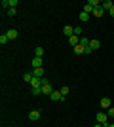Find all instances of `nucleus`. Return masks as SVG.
I'll use <instances>...</instances> for the list:
<instances>
[{
  "mask_svg": "<svg viewBox=\"0 0 114 127\" xmlns=\"http://www.w3.org/2000/svg\"><path fill=\"white\" fill-rule=\"evenodd\" d=\"M42 82H44V84H42V95H51V93H53V87H51V82H49L48 78H44Z\"/></svg>",
  "mask_w": 114,
  "mask_h": 127,
  "instance_id": "obj_1",
  "label": "nucleus"
},
{
  "mask_svg": "<svg viewBox=\"0 0 114 127\" xmlns=\"http://www.w3.org/2000/svg\"><path fill=\"white\" fill-rule=\"evenodd\" d=\"M97 123H101V125H105V123H109V114L107 112H97Z\"/></svg>",
  "mask_w": 114,
  "mask_h": 127,
  "instance_id": "obj_2",
  "label": "nucleus"
},
{
  "mask_svg": "<svg viewBox=\"0 0 114 127\" xmlns=\"http://www.w3.org/2000/svg\"><path fill=\"white\" fill-rule=\"evenodd\" d=\"M49 99H51V101H61V102H65V99H67V97H63V95H61V91H53V93L49 95Z\"/></svg>",
  "mask_w": 114,
  "mask_h": 127,
  "instance_id": "obj_3",
  "label": "nucleus"
},
{
  "mask_svg": "<svg viewBox=\"0 0 114 127\" xmlns=\"http://www.w3.org/2000/svg\"><path fill=\"white\" fill-rule=\"evenodd\" d=\"M29 120H31V122H38V120H40V110L29 112Z\"/></svg>",
  "mask_w": 114,
  "mask_h": 127,
  "instance_id": "obj_4",
  "label": "nucleus"
},
{
  "mask_svg": "<svg viewBox=\"0 0 114 127\" xmlns=\"http://www.w3.org/2000/svg\"><path fill=\"white\" fill-rule=\"evenodd\" d=\"M63 34H65V36H69V38L74 36V27H69V25H67L65 29H63Z\"/></svg>",
  "mask_w": 114,
  "mask_h": 127,
  "instance_id": "obj_5",
  "label": "nucleus"
},
{
  "mask_svg": "<svg viewBox=\"0 0 114 127\" xmlns=\"http://www.w3.org/2000/svg\"><path fill=\"white\" fill-rule=\"evenodd\" d=\"M6 34H8V38H10V40H15V38L19 36V32H17V29H10V31L6 32Z\"/></svg>",
  "mask_w": 114,
  "mask_h": 127,
  "instance_id": "obj_6",
  "label": "nucleus"
},
{
  "mask_svg": "<svg viewBox=\"0 0 114 127\" xmlns=\"http://www.w3.org/2000/svg\"><path fill=\"white\" fill-rule=\"evenodd\" d=\"M80 38L82 36H71V38H69V44H71L72 48H76V46L80 44Z\"/></svg>",
  "mask_w": 114,
  "mask_h": 127,
  "instance_id": "obj_7",
  "label": "nucleus"
},
{
  "mask_svg": "<svg viewBox=\"0 0 114 127\" xmlns=\"http://www.w3.org/2000/svg\"><path fill=\"white\" fill-rule=\"evenodd\" d=\"M112 2H110V0H105V2H101V8H103L105 11H110V8H112Z\"/></svg>",
  "mask_w": 114,
  "mask_h": 127,
  "instance_id": "obj_8",
  "label": "nucleus"
},
{
  "mask_svg": "<svg viewBox=\"0 0 114 127\" xmlns=\"http://www.w3.org/2000/svg\"><path fill=\"white\" fill-rule=\"evenodd\" d=\"M101 106H103L105 110H109V108H110V99H109V97H103V99H101Z\"/></svg>",
  "mask_w": 114,
  "mask_h": 127,
  "instance_id": "obj_9",
  "label": "nucleus"
},
{
  "mask_svg": "<svg viewBox=\"0 0 114 127\" xmlns=\"http://www.w3.org/2000/svg\"><path fill=\"white\" fill-rule=\"evenodd\" d=\"M33 66L34 68H40L42 66V57H33Z\"/></svg>",
  "mask_w": 114,
  "mask_h": 127,
  "instance_id": "obj_10",
  "label": "nucleus"
},
{
  "mask_svg": "<svg viewBox=\"0 0 114 127\" xmlns=\"http://www.w3.org/2000/svg\"><path fill=\"white\" fill-rule=\"evenodd\" d=\"M103 13H105V10H103V8H95L91 15H93V17H103Z\"/></svg>",
  "mask_w": 114,
  "mask_h": 127,
  "instance_id": "obj_11",
  "label": "nucleus"
},
{
  "mask_svg": "<svg viewBox=\"0 0 114 127\" xmlns=\"http://www.w3.org/2000/svg\"><path fill=\"white\" fill-rule=\"evenodd\" d=\"M89 48H91L93 51H95V49H99V48H101V42H99V40H91V42H89Z\"/></svg>",
  "mask_w": 114,
  "mask_h": 127,
  "instance_id": "obj_12",
  "label": "nucleus"
},
{
  "mask_svg": "<svg viewBox=\"0 0 114 127\" xmlns=\"http://www.w3.org/2000/svg\"><path fill=\"white\" fill-rule=\"evenodd\" d=\"M74 53H76V55H84V53H86V48L78 44V46H76V48H74Z\"/></svg>",
  "mask_w": 114,
  "mask_h": 127,
  "instance_id": "obj_13",
  "label": "nucleus"
},
{
  "mask_svg": "<svg viewBox=\"0 0 114 127\" xmlns=\"http://www.w3.org/2000/svg\"><path fill=\"white\" fill-rule=\"evenodd\" d=\"M33 74L38 76V78H44V66H40V68H34V70H33Z\"/></svg>",
  "mask_w": 114,
  "mask_h": 127,
  "instance_id": "obj_14",
  "label": "nucleus"
},
{
  "mask_svg": "<svg viewBox=\"0 0 114 127\" xmlns=\"http://www.w3.org/2000/svg\"><path fill=\"white\" fill-rule=\"evenodd\" d=\"M34 57H44V48H36L34 49Z\"/></svg>",
  "mask_w": 114,
  "mask_h": 127,
  "instance_id": "obj_15",
  "label": "nucleus"
},
{
  "mask_svg": "<svg viewBox=\"0 0 114 127\" xmlns=\"http://www.w3.org/2000/svg\"><path fill=\"white\" fill-rule=\"evenodd\" d=\"M87 4L91 6V8H101V2H99V0H89Z\"/></svg>",
  "mask_w": 114,
  "mask_h": 127,
  "instance_id": "obj_16",
  "label": "nucleus"
},
{
  "mask_svg": "<svg viewBox=\"0 0 114 127\" xmlns=\"http://www.w3.org/2000/svg\"><path fill=\"white\" fill-rule=\"evenodd\" d=\"M8 42H10V38H8V34H2V36H0V44H2V46H6Z\"/></svg>",
  "mask_w": 114,
  "mask_h": 127,
  "instance_id": "obj_17",
  "label": "nucleus"
},
{
  "mask_svg": "<svg viewBox=\"0 0 114 127\" xmlns=\"http://www.w3.org/2000/svg\"><path fill=\"white\" fill-rule=\"evenodd\" d=\"M89 42H91V40H87V38H84V36L80 38V46H84V48H87V46H89Z\"/></svg>",
  "mask_w": 114,
  "mask_h": 127,
  "instance_id": "obj_18",
  "label": "nucleus"
},
{
  "mask_svg": "<svg viewBox=\"0 0 114 127\" xmlns=\"http://www.w3.org/2000/svg\"><path fill=\"white\" fill-rule=\"evenodd\" d=\"M31 93H33L34 97H36V95H42V87H33V89H31Z\"/></svg>",
  "mask_w": 114,
  "mask_h": 127,
  "instance_id": "obj_19",
  "label": "nucleus"
},
{
  "mask_svg": "<svg viewBox=\"0 0 114 127\" xmlns=\"http://www.w3.org/2000/svg\"><path fill=\"white\" fill-rule=\"evenodd\" d=\"M93 10H95V8H91V6H89V4H86V6H84V10H82V11H86V13H89V15H91V13H93Z\"/></svg>",
  "mask_w": 114,
  "mask_h": 127,
  "instance_id": "obj_20",
  "label": "nucleus"
},
{
  "mask_svg": "<svg viewBox=\"0 0 114 127\" xmlns=\"http://www.w3.org/2000/svg\"><path fill=\"white\" fill-rule=\"evenodd\" d=\"M80 21H89V13L82 11V13H80Z\"/></svg>",
  "mask_w": 114,
  "mask_h": 127,
  "instance_id": "obj_21",
  "label": "nucleus"
},
{
  "mask_svg": "<svg viewBox=\"0 0 114 127\" xmlns=\"http://www.w3.org/2000/svg\"><path fill=\"white\" fill-rule=\"evenodd\" d=\"M61 95H63V97H67V95H69V91H71V89H69V87H67V85H63V87H61Z\"/></svg>",
  "mask_w": 114,
  "mask_h": 127,
  "instance_id": "obj_22",
  "label": "nucleus"
},
{
  "mask_svg": "<svg viewBox=\"0 0 114 127\" xmlns=\"http://www.w3.org/2000/svg\"><path fill=\"white\" fill-rule=\"evenodd\" d=\"M15 13H17V8H10V10H8V15L10 17H13Z\"/></svg>",
  "mask_w": 114,
  "mask_h": 127,
  "instance_id": "obj_23",
  "label": "nucleus"
},
{
  "mask_svg": "<svg viewBox=\"0 0 114 127\" xmlns=\"http://www.w3.org/2000/svg\"><path fill=\"white\" fill-rule=\"evenodd\" d=\"M74 36H82V29L80 27H74Z\"/></svg>",
  "mask_w": 114,
  "mask_h": 127,
  "instance_id": "obj_24",
  "label": "nucleus"
},
{
  "mask_svg": "<svg viewBox=\"0 0 114 127\" xmlns=\"http://www.w3.org/2000/svg\"><path fill=\"white\" fill-rule=\"evenodd\" d=\"M107 114H109V118H114V106H110L109 110H107Z\"/></svg>",
  "mask_w": 114,
  "mask_h": 127,
  "instance_id": "obj_25",
  "label": "nucleus"
},
{
  "mask_svg": "<svg viewBox=\"0 0 114 127\" xmlns=\"http://www.w3.org/2000/svg\"><path fill=\"white\" fill-rule=\"evenodd\" d=\"M2 6H4V8H8V10H10V0H2Z\"/></svg>",
  "mask_w": 114,
  "mask_h": 127,
  "instance_id": "obj_26",
  "label": "nucleus"
},
{
  "mask_svg": "<svg viewBox=\"0 0 114 127\" xmlns=\"http://www.w3.org/2000/svg\"><path fill=\"white\" fill-rule=\"evenodd\" d=\"M17 4H19V2H17V0H10V8H15Z\"/></svg>",
  "mask_w": 114,
  "mask_h": 127,
  "instance_id": "obj_27",
  "label": "nucleus"
},
{
  "mask_svg": "<svg viewBox=\"0 0 114 127\" xmlns=\"http://www.w3.org/2000/svg\"><path fill=\"white\" fill-rule=\"evenodd\" d=\"M109 13H110V17H114V6L110 8V11H109Z\"/></svg>",
  "mask_w": 114,
  "mask_h": 127,
  "instance_id": "obj_28",
  "label": "nucleus"
},
{
  "mask_svg": "<svg viewBox=\"0 0 114 127\" xmlns=\"http://www.w3.org/2000/svg\"><path fill=\"white\" fill-rule=\"evenodd\" d=\"M105 127H114V123H110V122H109V123H105Z\"/></svg>",
  "mask_w": 114,
  "mask_h": 127,
  "instance_id": "obj_29",
  "label": "nucleus"
},
{
  "mask_svg": "<svg viewBox=\"0 0 114 127\" xmlns=\"http://www.w3.org/2000/svg\"><path fill=\"white\" fill-rule=\"evenodd\" d=\"M95 127H105V125H101V123H95Z\"/></svg>",
  "mask_w": 114,
  "mask_h": 127,
  "instance_id": "obj_30",
  "label": "nucleus"
}]
</instances>
